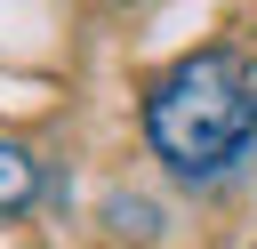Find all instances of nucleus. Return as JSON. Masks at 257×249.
<instances>
[{"mask_svg": "<svg viewBox=\"0 0 257 249\" xmlns=\"http://www.w3.org/2000/svg\"><path fill=\"white\" fill-rule=\"evenodd\" d=\"M145 137L177 177H225L257 145V72L233 48H193L153 80Z\"/></svg>", "mask_w": 257, "mask_h": 249, "instance_id": "nucleus-1", "label": "nucleus"}, {"mask_svg": "<svg viewBox=\"0 0 257 249\" xmlns=\"http://www.w3.org/2000/svg\"><path fill=\"white\" fill-rule=\"evenodd\" d=\"M32 193H40V161H32V145L0 137V217H16Z\"/></svg>", "mask_w": 257, "mask_h": 249, "instance_id": "nucleus-2", "label": "nucleus"}]
</instances>
